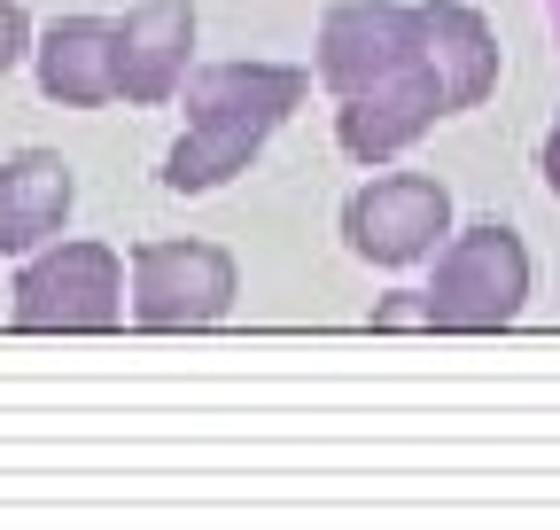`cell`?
Segmentation results:
<instances>
[{"mask_svg": "<svg viewBox=\"0 0 560 530\" xmlns=\"http://www.w3.org/2000/svg\"><path fill=\"white\" fill-rule=\"evenodd\" d=\"M187 55H195V0H140L117 24V94L125 102H172L187 87Z\"/></svg>", "mask_w": 560, "mask_h": 530, "instance_id": "7", "label": "cell"}, {"mask_svg": "<svg viewBox=\"0 0 560 530\" xmlns=\"http://www.w3.org/2000/svg\"><path fill=\"white\" fill-rule=\"evenodd\" d=\"M319 87L335 94V141L350 164L405 157L429 125L452 117V94L420 39V9L397 0H342L319 16Z\"/></svg>", "mask_w": 560, "mask_h": 530, "instance_id": "1", "label": "cell"}, {"mask_svg": "<svg viewBox=\"0 0 560 530\" xmlns=\"http://www.w3.org/2000/svg\"><path fill=\"white\" fill-rule=\"evenodd\" d=\"M436 327H506L529 304V250L514 227L482 219L436 250V281H429Z\"/></svg>", "mask_w": 560, "mask_h": 530, "instance_id": "3", "label": "cell"}, {"mask_svg": "<svg viewBox=\"0 0 560 530\" xmlns=\"http://www.w3.org/2000/svg\"><path fill=\"white\" fill-rule=\"evenodd\" d=\"M24 55H32V16H24V0H0V79H9Z\"/></svg>", "mask_w": 560, "mask_h": 530, "instance_id": "12", "label": "cell"}, {"mask_svg": "<svg viewBox=\"0 0 560 530\" xmlns=\"http://www.w3.org/2000/svg\"><path fill=\"white\" fill-rule=\"evenodd\" d=\"M545 24H552V47H560V0H545Z\"/></svg>", "mask_w": 560, "mask_h": 530, "instance_id": "14", "label": "cell"}, {"mask_svg": "<svg viewBox=\"0 0 560 530\" xmlns=\"http://www.w3.org/2000/svg\"><path fill=\"white\" fill-rule=\"evenodd\" d=\"M537 164H545V187L560 195V110H552V132H545V157Z\"/></svg>", "mask_w": 560, "mask_h": 530, "instance_id": "13", "label": "cell"}, {"mask_svg": "<svg viewBox=\"0 0 560 530\" xmlns=\"http://www.w3.org/2000/svg\"><path fill=\"white\" fill-rule=\"evenodd\" d=\"M125 257L109 242H47L16 274V327H117L125 312Z\"/></svg>", "mask_w": 560, "mask_h": 530, "instance_id": "4", "label": "cell"}, {"mask_svg": "<svg viewBox=\"0 0 560 530\" xmlns=\"http://www.w3.org/2000/svg\"><path fill=\"white\" fill-rule=\"evenodd\" d=\"M234 312V257L219 242H140L132 250V320L202 327Z\"/></svg>", "mask_w": 560, "mask_h": 530, "instance_id": "6", "label": "cell"}, {"mask_svg": "<svg viewBox=\"0 0 560 530\" xmlns=\"http://www.w3.org/2000/svg\"><path fill=\"white\" fill-rule=\"evenodd\" d=\"M420 39H429V62H436L444 94H452V117L499 87V32H490L467 0H429V9H420Z\"/></svg>", "mask_w": 560, "mask_h": 530, "instance_id": "10", "label": "cell"}, {"mask_svg": "<svg viewBox=\"0 0 560 530\" xmlns=\"http://www.w3.org/2000/svg\"><path fill=\"white\" fill-rule=\"evenodd\" d=\"M70 204H79V180H70V164L55 149H16L9 164H0V250H47L70 219Z\"/></svg>", "mask_w": 560, "mask_h": 530, "instance_id": "9", "label": "cell"}, {"mask_svg": "<svg viewBox=\"0 0 560 530\" xmlns=\"http://www.w3.org/2000/svg\"><path fill=\"white\" fill-rule=\"evenodd\" d=\"M374 327H436L429 289H389V297H374Z\"/></svg>", "mask_w": 560, "mask_h": 530, "instance_id": "11", "label": "cell"}, {"mask_svg": "<svg viewBox=\"0 0 560 530\" xmlns=\"http://www.w3.org/2000/svg\"><path fill=\"white\" fill-rule=\"evenodd\" d=\"M32 62H39V94L62 110L117 102V24L109 16H55L39 32Z\"/></svg>", "mask_w": 560, "mask_h": 530, "instance_id": "8", "label": "cell"}, {"mask_svg": "<svg viewBox=\"0 0 560 530\" xmlns=\"http://www.w3.org/2000/svg\"><path fill=\"white\" fill-rule=\"evenodd\" d=\"M342 242L366 265H420L452 242V195L429 172H382L342 204Z\"/></svg>", "mask_w": 560, "mask_h": 530, "instance_id": "5", "label": "cell"}, {"mask_svg": "<svg viewBox=\"0 0 560 530\" xmlns=\"http://www.w3.org/2000/svg\"><path fill=\"white\" fill-rule=\"evenodd\" d=\"M187 132L164 157V187L172 195H210L234 172H249L265 157V141L289 125L312 94V71H289V62H202L187 71Z\"/></svg>", "mask_w": 560, "mask_h": 530, "instance_id": "2", "label": "cell"}]
</instances>
